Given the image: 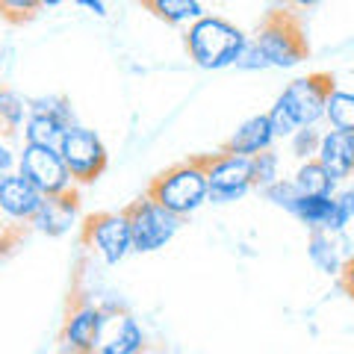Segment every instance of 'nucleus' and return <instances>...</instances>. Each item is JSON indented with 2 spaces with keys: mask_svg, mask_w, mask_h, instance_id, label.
<instances>
[{
  "mask_svg": "<svg viewBox=\"0 0 354 354\" xmlns=\"http://www.w3.org/2000/svg\"><path fill=\"white\" fill-rule=\"evenodd\" d=\"M248 41L263 57L266 68H295V65H301L310 57L304 27L292 9H272L263 18L257 36Z\"/></svg>",
  "mask_w": 354,
  "mask_h": 354,
  "instance_id": "obj_3",
  "label": "nucleus"
},
{
  "mask_svg": "<svg viewBox=\"0 0 354 354\" xmlns=\"http://www.w3.org/2000/svg\"><path fill=\"white\" fill-rule=\"evenodd\" d=\"M41 0H0V15L9 24H27L41 12Z\"/></svg>",
  "mask_w": 354,
  "mask_h": 354,
  "instance_id": "obj_24",
  "label": "nucleus"
},
{
  "mask_svg": "<svg viewBox=\"0 0 354 354\" xmlns=\"http://www.w3.org/2000/svg\"><path fill=\"white\" fill-rule=\"evenodd\" d=\"M106 310L92 301H80L68 310L62 325V348H71V354H95L101 346Z\"/></svg>",
  "mask_w": 354,
  "mask_h": 354,
  "instance_id": "obj_10",
  "label": "nucleus"
},
{
  "mask_svg": "<svg viewBox=\"0 0 354 354\" xmlns=\"http://www.w3.org/2000/svg\"><path fill=\"white\" fill-rule=\"evenodd\" d=\"M292 183H295L298 192L310 195V198H330V195H337V183L330 180V174L316 160H307V162L298 165Z\"/></svg>",
  "mask_w": 354,
  "mask_h": 354,
  "instance_id": "obj_20",
  "label": "nucleus"
},
{
  "mask_svg": "<svg viewBox=\"0 0 354 354\" xmlns=\"http://www.w3.org/2000/svg\"><path fill=\"white\" fill-rule=\"evenodd\" d=\"M27 121V101L9 86H0V133L12 139Z\"/></svg>",
  "mask_w": 354,
  "mask_h": 354,
  "instance_id": "obj_21",
  "label": "nucleus"
},
{
  "mask_svg": "<svg viewBox=\"0 0 354 354\" xmlns=\"http://www.w3.org/2000/svg\"><path fill=\"white\" fill-rule=\"evenodd\" d=\"M15 169H18V153L12 145H9V139L0 133V177L15 174Z\"/></svg>",
  "mask_w": 354,
  "mask_h": 354,
  "instance_id": "obj_28",
  "label": "nucleus"
},
{
  "mask_svg": "<svg viewBox=\"0 0 354 354\" xmlns=\"http://www.w3.org/2000/svg\"><path fill=\"white\" fill-rule=\"evenodd\" d=\"M292 153L301 162L307 160H316V153H319V142H322V133H319L316 127H304V130H295L292 133Z\"/></svg>",
  "mask_w": 354,
  "mask_h": 354,
  "instance_id": "obj_25",
  "label": "nucleus"
},
{
  "mask_svg": "<svg viewBox=\"0 0 354 354\" xmlns=\"http://www.w3.org/2000/svg\"><path fill=\"white\" fill-rule=\"evenodd\" d=\"M334 74L328 71H316V74H307V77H298L290 86L278 95V104L286 118L292 121L295 130H304V127H316L319 121L325 118V104H328V95L334 92Z\"/></svg>",
  "mask_w": 354,
  "mask_h": 354,
  "instance_id": "obj_5",
  "label": "nucleus"
},
{
  "mask_svg": "<svg viewBox=\"0 0 354 354\" xmlns=\"http://www.w3.org/2000/svg\"><path fill=\"white\" fill-rule=\"evenodd\" d=\"M272 145H274V136H272L269 118L263 113V115H251L248 121H242L234 130V136L221 145V153H234V157L251 160L263 151H272Z\"/></svg>",
  "mask_w": 354,
  "mask_h": 354,
  "instance_id": "obj_15",
  "label": "nucleus"
},
{
  "mask_svg": "<svg viewBox=\"0 0 354 354\" xmlns=\"http://www.w3.org/2000/svg\"><path fill=\"white\" fill-rule=\"evenodd\" d=\"M142 6L165 24H195L207 15L204 3H198V0H145Z\"/></svg>",
  "mask_w": 354,
  "mask_h": 354,
  "instance_id": "obj_18",
  "label": "nucleus"
},
{
  "mask_svg": "<svg viewBox=\"0 0 354 354\" xmlns=\"http://www.w3.org/2000/svg\"><path fill=\"white\" fill-rule=\"evenodd\" d=\"M263 192V198L266 201H272L274 207H281V209H286V213H290L292 209V204L298 201V198H301V192L295 189V183L292 180H274L272 186H266V189H260Z\"/></svg>",
  "mask_w": 354,
  "mask_h": 354,
  "instance_id": "obj_26",
  "label": "nucleus"
},
{
  "mask_svg": "<svg viewBox=\"0 0 354 354\" xmlns=\"http://www.w3.org/2000/svg\"><path fill=\"white\" fill-rule=\"evenodd\" d=\"M106 310L104 319V334L101 346L95 354H142L145 348V330L139 328V322L130 313H118V310Z\"/></svg>",
  "mask_w": 354,
  "mask_h": 354,
  "instance_id": "obj_11",
  "label": "nucleus"
},
{
  "mask_svg": "<svg viewBox=\"0 0 354 354\" xmlns=\"http://www.w3.org/2000/svg\"><path fill=\"white\" fill-rule=\"evenodd\" d=\"M57 151H59V157L65 162V169H68V174H71L74 186L95 183L109 165V153H106L104 139L97 136L95 130L83 127V124H74V127L65 130Z\"/></svg>",
  "mask_w": 354,
  "mask_h": 354,
  "instance_id": "obj_6",
  "label": "nucleus"
},
{
  "mask_svg": "<svg viewBox=\"0 0 354 354\" xmlns=\"http://www.w3.org/2000/svg\"><path fill=\"white\" fill-rule=\"evenodd\" d=\"M145 195L177 218L198 213L207 204V153L169 165L151 180Z\"/></svg>",
  "mask_w": 354,
  "mask_h": 354,
  "instance_id": "obj_1",
  "label": "nucleus"
},
{
  "mask_svg": "<svg viewBox=\"0 0 354 354\" xmlns=\"http://www.w3.org/2000/svg\"><path fill=\"white\" fill-rule=\"evenodd\" d=\"M290 213L301 221V225H307L310 230H325V234H330V218H334V195H330V198L301 195L292 204Z\"/></svg>",
  "mask_w": 354,
  "mask_h": 354,
  "instance_id": "obj_19",
  "label": "nucleus"
},
{
  "mask_svg": "<svg viewBox=\"0 0 354 354\" xmlns=\"http://www.w3.org/2000/svg\"><path fill=\"white\" fill-rule=\"evenodd\" d=\"M83 242L106 266H118L133 251L124 209L121 213H92L83 221Z\"/></svg>",
  "mask_w": 354,
  "mask_h": 354,
  "instance_id": "obj_9",
  "label": "nucleus"
},
{
  "mask_svg": "<svg viewBox=\"0 0 354 354\" xmlns=\"http://www.w3.org/2000/svg\"><path fill=\"white\" fill-rule=\"evenodd\" d=\"M77 213H80V198H77V189L57 195V198H44L41 209L36 213V218L30 221L39 234L48 236H65L74 227Z\"/></svg>",
  "mask_w": 354,
  "mask_h": 354,
  "instance_id": "obj_14",
  "label": "nucleus"
},
{
  "mask_svg": "<svg viewBox=\"0 0 354 354\" xmlns=\"http://www.w3.org/2000/svg\"><path fill=\"white\" fill-rule=\"evenodd\" d=\"M245 41H248L245 32L234 21L221 15H204L186 30V50H189V57L198 68H207V71L236 65Z\"/></svg>",
  "mask_w": 354,
  "mask_h": 354,
  "instance_id": "obj_2",
  "label": "nucleus"
},
{
  "mask_svg": "<svg viewBox=\"0 0 354 354\" xmlns=\"http://www.w3.org/2000/svg\"><path fill=\"white\" fill-rule=\"evenodd\" d=\"M278 169H281V157L274 151H263L257 157H251V180H254V189H266L272 186L278 177Z\"/></svg>",
  "mask_w": 354,
  "mask_h": 354,
  "instance_id": "obj_23",
  "label": "nucleus"
},
{
  "mask_svg": "<svg viewBox=\"0 0 354 354\" xmlns=\"http://www.w3.org/2000/svg\"><path fill=\"white\" fill-rule=\"evenodd\" d=\"M351 218H354V189H342V192L334 195V218H330V234H342Z\"/></svg>",
  "mask_w": 354,
  "mask_h": 354,
  "instance_id": "obj_27",
  "label": "nucleus"
},
{
  "mask_svg": "<svg viewBox=\"0 0 354 354\" xmlns=\"http://www.w3.org/2000/svg\"><path fill=\"white\" fill-rule=\"evenodd\" d=\"M316 162L330 174L334 183H342V180H348V177H354V136L337 133V130L322 133Z\"/></svg>",
  "mask_w": 354,
  "mask_h": 354,
  "instance_id": "obj_13",
  "label": "nucleus"
},
{
  "mask_svg": "<svg viewBox=\"0 0 354 354\" xmlns=\"http://www.w3.org/2000/svg\"><path fill=\"white\" fill-rule=\"evenodd\" d=\"M254 189L251 160L234 153H207V201L234 204Z\"/></svg>",
  "mask_w": 354,
  "mask_h": 354,
  "instance_id": "obj_8",
  "label": "nucleus"
},
{
  "mask_svg": "<svg viewBox=\"0 0 354 354\" xmlns=\"http://www.w3.org/2000/svg\"><path fill=\"white\" fill-rule=\"evenodd\" d=\"M18 174L36 186L44 198H57L77 189L57 148L24 145L18 151Z\"/></svg>",
  "mask_w": 354,
  "mask_h": 354,
  "instance_id": "obj_7",
  "label": "nucleus"
},
{
  "mask_svg": "<svg viewBox=\"0 0 354 354\" xmlns=\"http://www.w3.org/2000/svg\"><path fill=\"white\" fill-rule=\"evenodd\" d=\"M41 204H44V195L30 180H24L18 171L0 177V213L3 216L30 225L41 209Z\"/></svg>",
  "mask_w": 354,
  "mask_h": 354,
  "instance_id": "obj_12",
  "label": "nucleus"
},
{
  "mask_svg": "<svg viewBox=\"0 0 354 354\" xmlns=\"http://www.w3.org/2000/svg\"><path fill=\"white\" fill-rule=\"evenodd\" d=\"M307 257L322 274H337V278L342 272V263H346L342 260V254H339V248H337L334 234H325V230H310Z\"/></svg>",
  "mask_w": 354,
  "mask_h": 354,
  "instance_id": "obj_17",
  "label": "nucleus"
},
{
  "mask_svg": "<svg viewBox=\"0 0 354 354\" xmlns=\"http://www.w3.org/2000/svg\"><path fill=\"white\" fill-rule=\"evenodd\" d=\"M77 6H83L88 9V12H95V15H106V3H101V0H77Z\"/></svg>",
  "mask_w": 354,
  "mask_h": 354,
  "instance_id": "obj_30",
  "label": "nucleus"
},
{
  "mask_svg": "<svg viewBox=\"0 0 354 354\" xmlns=\"http://www.w3.org/2000/svg\"><path fill=\"white\" fill-rule=\"evenodd\" d=\"M74 127V124H71ZM68 130L62 118L50 113H39V109H27L24 121V145H41V148H59L62 133Z\"/></svg>",
  "mask_w": 354,
  "mask_h": 354,
  "instance_id": "obj_16",
  "label": "nucleus"
},
{
  "mask_svg": "<svg viewBox=\"0 0 354 354\" xmlns=\"http://www.w3.org/2000/svg\"><path fill=\"white\" fill-rule=\"evenodd\" d=\"M18 242V236H9V230H0V254H6Z\"/></svg>",
  "mask_w": 354,
  "mask_h": 354,
  "instance_id": "obj_31",
  "label": "nucleus"
},
{
  "mask_svg": "<svg viewBox=\"0 0 354 354\" xmlns=\"http://www.w3.org/2000/svg\"><path fill=\"white\" fill-rule=\"evenodd\" d=\"M339 283L342 290H346L351 298H354V257H348L346 263H342V272H339Z\"/></svg>",
  "mask_w": 354,
  "mask_h": 354,
  "instance_id": "obj_29",
  "label": "nucleus"
},
{
  "mask_svg": "<svg viewBox=\"0 0 354 354\" xmlns=\"http://www.w3.org/2000/svg\"><path fill=\"white\" fill-rule=\"evenodd\" d=\"M325 118L330 121V130L354 136V92L334 88L325 104Z\"/></svg>",
  "mask_w": 354,
  "mask_h": 354,
  "instance_id": "obj_22",
  "label": "nucleus"
},
{
  "mask_svg": "<svg viewBox=\"0 0 354 354\" xmlns=\"http://www.w3.org/2000/svg\"><path fill=\"white\" fill-rule=\"evenodd\" d=\"M124 218L130 227V245L136 254H151V251L165 248L183 225V218H177L157 201H151L148 195L136 198V201L124 209Z\"/></svg>",
  "mask_w": 354,
  "mask_h": 354,
  "instance_id": "obj_4",
  "label": "nucleus"
}]
</instances>
